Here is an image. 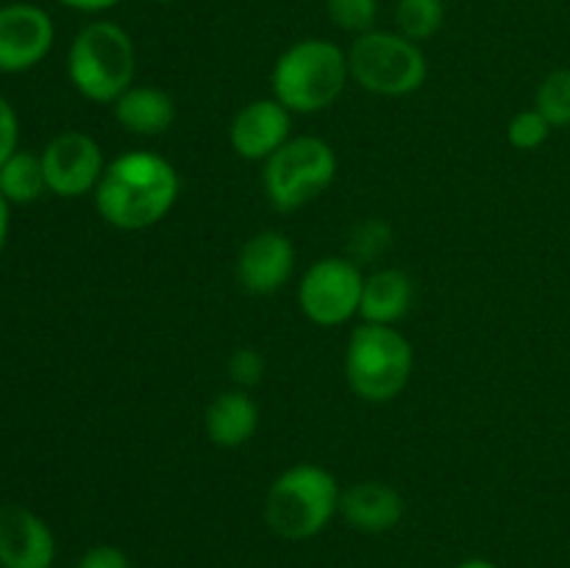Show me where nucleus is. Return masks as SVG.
Listing matches in <instances>:
<instances>
[{"label": "nucleus", "mask_w": 570, "mask_h": 568, "mask_svg": "<svg viewBox=\"0 0 570 568\" xmlns=\"http://www.w3.org/2000/svg\"><path fill=\"white\" fill-rule=\"evenodd\" d=\"M181 178L154 150H126L106 165L95 187V209L120 232H145L170 215Z\"/></svg>", "instance_id": "f257e3e1"}, {"label": "nucleus", "mask_w": 570, "mask_h": 568, "mask_svg": "<svg viewBox=\"0 0 570 568\" xmlns=\"http://www.w3.org/2000/svg\"><path fill=\"white\" fill-rule=\"evenodd\" d=\"M348 81V50L321 37L289 45L271 72L273 98L289 115H317L328 109L345 92Z\"/></svg>", "instance_id": "f03ea898"}, {"label": "nucleus", "mask_w": 570, "mask_h": 568, "mask_svg": "<svg viewBox=\"0 0 570 568\" xmlns=\"http://www.w3.org/2000/svg\"><path fill=\"white\" fill-rule=\"evenodd\" d=\"M337 477L317 462H295L278 473L265 496V523L282 540H309L340 516Z\"/></svg>", "instance_id": "7ed1b4c3"}, {"label": "nucleus", "mask_w": 570, "mask_h": 568, "mask_svg": "<svg viewBox=\"0 0 570 568\" xmlns=\"http://www.w3.org/2000/svg\"><path fill=\"white\" fill-rule=\"evenodd\" d=\"M67 76L92 104H115L137 76L131 33L111 20H95L76 33L67 50Z\"/></svg>", "instance_id": "20e7f679"}, {"label": "nucleus", "mask_w": 570, "mask_h": 568, "mask_svg": "<svg viewBox=\"0 0 570 568\" xmlns=\"http://www.w3.org/2000/svg\"><path fill=\"white\" fill-rule=\"evenodd\" d=\"M343 368L345 382L356 399L367 404H387L410 384L415 351L395 326L362 321L345 345Z\"/></svg>", "instance_id": "39448f33"}, {"label": "nucleus", "mask_w": 570, "mask_h": 568, "mask_svg": "<svg viewBox=\"0 0 570 568\" xmlns=\"http://www.w3.org/2000/svg\"><path fill=\"white\" fill-rule=\"evenodd\" d=\"M351 81L379 98L415 95L429 78V61L421 42L399 31H373L354 37L348 48Z\"/></svg>", "instance_id": "423d86ee"}, {"label": "nucleus", "mask_w": 570, "mask_h": 568, "mask_svg": "<svg viewBox=\"0 0 570 568\" xmlns=\"http://www.w3.org/2000/svg\"><path fill=\"white\" fill-rule=\"evenodd\" d=\"M337 178V154L323 137H289L262 170V187L278 212H298Z\"/></svg>", "instance_id": "0eeeda50"}, {"label": "nucleus", "mask_w": 570, "mask_h": 568, "mask_svg": "<svg viewBox=\"0 0 570 568\" xmlns=\"http://www.w3.org/2000/svg\"><path fill=\"white\" fill-rule=\"evenodd\" d=\"M362 287L365 276L351 256H323L301 276L298 306L315 326H343L360 315Z\"/></svg>", "instance_id": "6e6552de"}, {"label": "nucleus", "mask_w": 570, "mask_h": 568, "mask_svg": "<svg viewBox=\"0 0 570 568\" xmlns=\"http://www.w3.org/2000/svg\"><path fill=\"white\" fill-rule=\"evenodd\" d=\"M42 170L48 193L59 198H81L95 193L106 170V156L98 139L83 131H61L45 145Z\"/></svg>", "instance_id": "1a4fd4ad"}, {"label": "nucleus", "mask_w": 570, "mask_h": 568, "mask_svg": "<svg viewBox=\"0 0 570 568\" xmlns=\"http://www.w3.org/2000/svg\"><path fill=\"white\" fill-rule=\"evenodd\" d=\"M53 20L33 3L0 6V72H26L50 53Z\"/></svg>", "instance_id": "9d476101"}, {"label": "nucleus", "mask_w": 570, "mask_h": 568, "mask_svg": "<svg viewBox=\"0 0 570 568\" xmlns=\"http://www.w3.org/2000/svg\"><path fill=\"white\" fill-rule=\"evenodd\" d=\"M289 131H293V115L276 98H256L234 115L228 143L239 159L265 165L293 137Z\"/></svg>", "instance_id": "9b49d317"}, {"label": "nucleus", "mask_w": 570, "mask_h": 568, "mask_svg": "<svg viewBox=\"0 0 570 568\" xmlns=\"http://www.w3.org/2000/svg\"><path fill=\"white\" fill-rule=\"evenodd\" d=\"M295 271L293 239L276 228L245 239L237 256V282L254 295H273L289 282Z\"/></svg>", "instance_id": "f8f14e48"}, {"label": "nucleus", "mask_w": 570, "mask_h": 568, "mask_svg": "<svg viewBox=\"0 0 570 568\" xmlns=\"http://www.w3.org/2000/svg\"><path fill=\"white\" fill-rule=\"evenodd\" d=\"M53 560L48 523L22 505H0V568H50Z\"/></svg>", "instance_id": "ddd939ff"}, {"label": "nucleus", "mask_w": 570, "mask_h": 568, "mask_svg": "<svg viewBox=\"0 0 570 568\" xmlns=\"http://www.w3.org/2000/svg\"><path fill=\"white\" fill-rule=\"evenodd\" d=\"M340 516L348 527L367 535L390 532L404 518V499L387 482H356L340 496Z\"/></svg>", "instance_id": "4468645a"}, {"label": "nucleus", "mask_w": 570, "mask_h": 568, "mask_svg": "<svg viewBox=\"0 0 570 568\" xmlns=\"http://www.w3.org/2000/svg\"><path fill=\"white\" fill-rule=\"evenodd\" d=\"M204 429L206 438L220 449H239L259 429V404L250 399L248 390H226L206 407Z\"/></svg>", "instance_id": "2eb2a0df"}, {"label": "nucleus", "mask_w": 570, "mask_h": 568, "mask_svg": "<svg viewBox=\"0 0 570 568\" xmlns=\"http://www.w3.org/2000/svg\"><path fill=\"white\" fill-rule=\"evenodd\" d=\"M115 120L122 131L137 137H161L176 123V100L159 87H128L111 104Z\"/></svg>", "instance_id": "dca6fc26"}, {"label": "nucleus", "mask_w": 570, "mask_h": 568, "mask_svg": "<svg viewBox=\"0 0 570 568\" xmlns=\"http://www.w3.org/2000/svg\"><path fill=\"white\" fill-rule=\"evenodd\" d=\"M412 298H415L412 278L404 271H399V267H382V271L365 276L360 317L365 323L395 326L401 317H406Z\"/></svg>", "instance_id": "f3484780"}, {"label": "nucleus", "mask_w": 570, "mask_h": 568, "mask_svg": "<svg viewBox=\"0 0 570 568\" xmlns=\"http://www.w3.org/2000/svg\"><path fill=\"white\" fill-rule=\"evenodd\" d=\"M48 189L42 170V156L31 150L17 148L9 159L0 165V195L9 204H33Z\"/></svg>", "instance_id": "a211bd4d"}, {"label": "nucleus", "mask_w": 570, "mask_h": 568, "mask_svg": "<svg viewBox=\"0 0 570 568\" xmlns=\"http://www.w3.org/2000/svg\"><path fill=\"white\" fill-rule=\"evenodd\" d=\"M443 0H399V6H395V28L412 42L432 39L443 28Z\"/></svg>", "instance_id": "6ab92c4d"}, {"label": "nucleus", "mask_w": 570, "mask_h": 568, "mask_svg": "<svg viewBox=\"0 0 570 568\" xmlns=\"http://www.w3.org/2000/svg\"><path fill=\"white\" fill-rule=\"evenodd\" d=\"M534 109L551 123V128L570 126V67L551 70L534 92Z\"/></svg>", "instance_id": "aec40b11"}, {"label": "nucleus", "mask_w": 570, "mask_h": 568, "mask_svg": "<svg viewBox=\"0 0 570 568\" xmlns=\"http://www.w3.org/2000/svg\"><path fill=\"white\" fill-rule=\"evenodd\" d=\"M326 11L340 31L360 37L376 26L379 0H326Z\"/></svg>", "instance_id": "412c9836"}, {"label": "nucleus", "mask_w": 570, "mask_h": 568, "mask_svg": "<svg viewBox=\"0 0 570 568\" xmlns=\"http://www.w3.org/2000/svg\"><path fill=\"white\" fill-rule=\"evenodd\" d=\"M551 137V123L538 109H523L507 126V139L518 150H538Z\"/></svg>", "instance_id": "4be33fe9"}, {"label": "nucleus", "mask_w": 570, "mask_h": 568, "mask_svg": "<svg viewBox=\"0 0 570 568\" xmlns=\"http://www.w3.org/2000/svg\"><path fill=\"white\" fill-rule=\"evenodd\" d=\"M390 239H393V232L384 221L360 223L351 234V259H376L390 248Z\"/></svg>", "instance_id": "5701e85b"}, {"label": "nucleus", "mask_w": 570, "mask_h": 568, "mask_svg": "<svg viewBox=\"0 0 570 568\" xmlns=\"http://www.w3.org/2000/svg\"><path fill=\"white\" fill-rule=\"evenodd\" d=\"M228 376L239 390H250L265 379V356L256 349L245 345L228 356Z\"/></svg>", "instance_id": "b1692460"}, {"label": "nucleus", "mask_w": 570, "mask_h": 568, "mask_svg": "<svg viewBox=\"0 0 570 568\" xmlns=\"http://www.w3.org/2000/svg\"><path fill=\"white\" fill-rule=\"evenodd\" d=\"M17 143H20V120L14 106L0 95V165L14 154Z\"/></svg>", "instance_id": "393cba45"}, {"label": "nucleus", "mask_w": 570, "mask_h": 568, "mask_svg": "<svg viewBox=\"0 0 570 568\" xmlns=\"http://www.w3.org/2000/svg\"><path fill=\"white\" fill-rule=\"evenodd\" d=\"M76 568H131V560H128V555L122 549L104 543L83 551V557L76 562Z\"/></svg>", "instance_id": "a878e982"}, {"label": "nucleus", "mask_w": 570, "mask_h": 568, "mask_svg": "<svg viewBox=\"0 0 570 568\" xmlns=\"http://www.w3.org/2000/svg\"><path fill=\"white\" fill-rule=\"evenodd\" d=\"M59 3L67 6V9L87 11V14H100V11L115 9V6L122 3V0H59Z\"/></svg>", "instance_id": "bb28decb"}, {"label": "nucleus", "mask_w": 570, "mask_h": 568, "mask_svg": "<svg viewBox=\"0 0 570 568\" xmlns=\"http://www.w3.org/2000/svg\"><path fill=\"white\" fill-rule=\"evenodd\" d=\"M9 200L3 198V195H0V254H3V248H6V239H9Z\"/></svg>", "instance_id": "cd10ccee"}, {"label": "nucleus", "mask_w": 570, "mask_h": 568, "mask_svg": "<svg viewBox=\"0 0 570 568\" xmlns=\"http://www.w3.org/2000/svg\"><path fill=\"white\" fill-rule=\"evenodd\" d=\"M454 568H499L493 560H488V557H468V560L456 562Z\"/></svg>", "instance_id": "c85d7f7f"}, {"label": "nucleus", "mask_w": 570, "mask_h": 568, "mask_svg": "<svg viewBox=\"0 0 570 568\" xmlns=\"http://www.w3.org/2000/svg\"><path fill=\"white\" fill-rule=\"evenodd\" d=\"M154 3H176V0H154Z\"/></svg>", "instance_id": "c756f323"}]
</instances>
